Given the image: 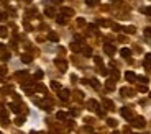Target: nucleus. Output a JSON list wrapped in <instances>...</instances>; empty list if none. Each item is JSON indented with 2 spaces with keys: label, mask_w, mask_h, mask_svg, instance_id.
<instances>
[{
  "label": "nucleus",
  "mask_w": 151,
  "mask_h": 134,
  "mask_svg": "<svg viewBox=\"0 0 151 134\" xmlns=\"http://www.w3.org/2000/svg\"><path fill=\"white\" fill-rule=\"evenodd\" d=\"M21 60H23L25 64H28V62H31V60H33V57L28 56V54H23V56H21Z\"/></svg>",
  "instance_id": "9d476101"
},
{
  "label": "nucleus",
  "mask_w": 151,
  "mask_h": 134,
  "mask_svg": "<svg viewBox=\"0 0 151 134\" xmlns=\"http://www.w3.org/2000/svg\"><path fill=\"white\" fill-rule=\"evenodd\" d=\"M112 2H115V0H112Z\"/></svg>",
  "instance_id": "ea45409f"
},
{
  "label": "nucleus",
  "mask_w": 151,
  "mask_h": 134,
  "mask_svg": "<svg viewBox=\"0 0 151 134\" xmlns=\"http://www.w3.org/2000/svg\"><path fill=\"white\" fill-rule=\"evenodd\" d=\"M138 90H140V92H146V87H144V85H141V87L138 88Z\"/></svg>",
  "instance_id": "c9c22d12"
},
{
  "label": "nucleus",
  "mask_w": 151,
  "mask_h": 134,
  "mask_svg": "<svg viewBox=\"0 0 151 134\" xmlns=\"http://www.w3.org/2000/svg\"><path fill=\"white\" fill-rule=\"evenodd\" d=\"M56 118H58V119H66V118H68V113H64V111H58Z\"/></svg>",
  "instance_id": "9b49d317"
},
{
  "label": "nucleus",
  "mask_w": 151,
  "mask_h": 134,
  "mask_svg": "<svg viewBox=\"0 0 151 134\" xmlns=\"http://www.w3.org/2000/svg\"><path fill=\"white\" fill-rule=\"evenodd\" d=\"M82 54H84L86 57H90V56H92V49H90V47H84V49H82Z\"/></svg>",
  "instance_id": "1a4fd4ad"
},
{
  "label": "nucleus",
  "mask_w": 151,
  "mask_h": 134,
  "mask_svg": "<svg viewBox=\"0 0 151 134\" xmlns=\"http://www.w3.org/2000/svg\"><path fill=\"white\" fill-rule=\"evenodd\" d=\"M53 2H58V3H61V2H63V0H53Z\"/></svg>",
  "instance_id": "e433bc0d"
},
{
  "label": "nucleus",
  "mask_w": 151,
  "mask_h": 134,
  "mask_svg": "<svg viewBox=\"0 0 151 134\" xmlns=\"http://www.w3.org/2000/svg\"><path fill=\"white\" fill-rule=\"evenodd\" d=\"M146 62H149V64H151V52H148V54H146Z\"/></svg>",
  "instance_id": "7c9ffc66"
},
{
  "label": "nucleus",
  "mask_w": 151,
  "mask_h": 134,
  "mask_svg": "<svg viewBox=\"0 0 151 134\" xmlns=\"http://www.w3.org/2000/svg\"><path fill=\"white\" fill-rule=\"evenodd\" d=\"M8 34V31H7V28L5 26H0V38H5V36Z\"/></svg>",
  "instance_id": "f8f14e48"
},
{
  "label": "nucleus",
  "mask_w": 151,
  "mask_h": 134,
  "mask_svg": "<svg viewBox=\"0 0 151 134\" xmlns=\"http://www.w3.org/2000/svg\"><path fill=\"white\" fill-rule=\"evenodd\" d=\"M120 54H122V56H123L125 59H130V56H131V51L128 49V47H122V49H120Z\"/></svg>",
  "instance_id": "20e7f679"
},
{
  "label": "nucleus",
  "mask_w": 151,
  "mask_h": 134,
  "mask_svg": "<svg viewBox=\"0 0 151 134\" xmlns=\"http://www.w3.org/2000/svg\"><path fill=\"white\" fill-rule=\"evenodd\" d=\"M107 124L110 126V127H115V126H117V121L113 119V118H108V119H107Z\"/></svg>",
  "instance_id": "4468645a"
},
{
  "label": "nucleus",
  "mask_w": 151,
  "mask_h": 134,
  "mask_svg": "<svg viewBox=\"0 0 151 134\" xmlns=\"http://www.w3.org/2000/svg\"><path fill=\"white\" fill-rule=\"evenodd\" d=\"M144 34H146L148 38H151V28H146V29H144Z\"/></svg>",
  "instance_id": "c756f323"
},
{
  "label": "nucleus",
  "mask_w": 151,
  "mask_h": 134,
  "mask_svg": "<svg viewBox=\"0 0 151 134\" xmlns=\"http://www.w3.org/2000/svg\"><path fill=\"white\" fill-rule=\"evenodd\" d=\"M120 113H122V116L125 119H131V111H130L128 108H122V109H120Z\"/></svg>",
  "instance_id": "7ed1b4c3"
},
{
  "label": "nucleus",
  "mask_w": 151,
  "mask_h": 134,
  "mask_svg": "<svg viewBox=\"0 0 151 134\" xmlns=\"http://www.w3.org/2000/svg\"><path fill=\"white\" fill-rule=\"evenodd\" d=\"M25 2H31V0H25Z\"/></svg>",
  "instance_id": "4c0bfd02"
},
{
  "label": "nucleus",
  "mask_w": 151,
  "mask_h": 134,
  "mask_svg": "<svg viewBox=\"0 0 151 134\" xmlns=\"http://www.w3.org/2000/svg\"><path fill=\"white\" fill-rule=\"evenodd\" d=\"M87 105H89V109H94V111H99V114H102V111H100V106H99V103L97 101H95V100H90L89 103H87Z\"/></svg>",
  "instance_id": "f257e3e1"
},
{
  "label": "nucleus",
  "mask_w": 151,
  "mask_h": 134,
  "mask_svg": "<svg viewBox=\"0 0 151 134\" xmlns=\"http://www.w3.org/2000/svg\"><path fill=\"white\" fill-rule=\"evenodd\" d=\"M44 13H46L48 16H54V11H53L51 8H46V10H44Z\"/></svg>",
  "instance_id": "a878e982"
},
{
  "label": "nucleus",
  "mask_w": 151,
  "mask_h": 134,
  "mask_svg": "<svg viewBox=\"0 0 151 134\" xmlns=\"http://www.w3.org/2000/svg\"><path fill=\"white\" fill-rule=\"evenodd\" d=\"M5 18H7V15H5V13H0V21H3Z\"/></svg>",
  "instance_id": "72a5a7b5"
},
{
  "label": "nucleus",
  "mask_w": 151,
  "mask_h": 134,
  "mask_svg": "<svg viewBox=\"0 0 151 134\" xmlns=\"http://www.w3.org/2000/svg\"><path fill=\"white\" fill-rule=\"evenodd\" d=\"M104 105L107 106V109H113V103L110 100H104Z\"/></svg>",
  "instance_id": "2eb2a0df"
},
{
  "label": "nucleus",
  "mask_w": 151,
  "mask_h": 134,
  "mask_svg": "<svg viewBox=\"0 0 151 134\" xmlns=\"http://www.w3.org/2000/svg\"><path fill=\"white\" fill-rule=\"evenodd\" d=\"M0 118L3 119V123H7V111H5V109H2V111H0Z\"/></svg>",
  "instance_id": "aec40b11"
},
{
  "label": "nucleus",
  "mask_w": 151,
  "mask_h": 134,
  "mask_svg": "<svg viewBox=\"0 0 151 134\" xmlns=\"http://www.w3.org/2000/svg\"><path fill=\"white\" fill-rule=\"evenodd\" d=\"M143 13H146V15H151V7H146V8H143Z\"/></svg>",
  "instance_id": "bb28decb"
},
{
  "label": "nucleus",
  "mask_w": 151,
  "mask_h": 134,
  "mask_svg": "<svg viewBox=\"0 0 151 134\" xmlns=\"http://www.w3.org/2000/svg\"><path fill=\"white\" fill-rule=\"evenodd\" d=\"M23 123H25V119H23V118H16V119H15V124H16V126H21Z\"/></svg>",
  "instance_id": "5701e85b"
},
{
  "label": "nucleus",
  "mask_w": 151,
  "mask_h": 134,
  "mask_svg": "<svg viewBox=\"0 0 151 134\" xmlns=\"http://www.w3.org/2000/svg\"><path fill=\"white\" fill-rule=\"evenodd\" d=\"M59 98H61V100H68L69 98V90H61V92H59Z\"/></svg>",
  "instance_id": "423d86ee"
},
{
  "label": "nucleus",
  "mask_w": 151,
  "mask_h": 134,
  "mask_svg": "<svg viewBox=\"0 0 151 134\" xmlns=\"http://www.w3.org/2000/svg\"><path fill=\"white\" fill-rule=\"evenodd\" d=\"M51 88L53 90H61V85H59L58 82H51Z\"/></svg>",
  "instance_id": "a211bd4d"
},
{
  "label": "nucleus",
  "mask_w": 151,
  "mask_h": 134,
  "mask_svg": "<svg viewBox=\"0 0 151 134\" xmlns=\"http://www.w3.org/2000/svg\"><path fill=\"white\" fill-rule=\"evenodd\" d=\"M86 3L89 5V7H94V5L99 3V0H86Z\"/></svg>",
  "instance_id": "412c9836"
},
{
  "label": "nucleus",
  "mask_w": 151,
  "mask_h": 134,
  "mask_svg": "<svg viewBox=\"0 0 151 134\" xmlns=\"http://www.w3.org/2000/svg\"><path fill=\"white\" fill-rule=\"evenodd\" d=\"M51 41H58V34H54V33H49V36H48Z\"/></svg>",
  "instance_id": "b1692460"
},
{
  "label": "nucleus",
  "mask_w": 151,
  "mask_h": 134,
  "mask_svg": "<svg viewBox=\"0 0 151 134\" xmlns=\"http://www.w3.org/2000/svg\"><path fill=\"white\" fill-rule=\"evenodd\" d=\"M113 134H118V132H113Z\"/></svg>",
  "instance_id": "58836bf2"
},
{
  "label": "nucleus",
  "mask_w": 151,
  "mask_h": 134,
  "mask_svg": "<svg viewBox=\"0 0 151 134\" xmlns=\"http://www.w3.org/2000/svg\"><path fill=\"white\" fill-rule=\"evenodd\" d=\"M125 78H126L128 82H131V80H135V78H136V75H135V74H133L131 70H128V72L125 74Z\"/></svg>",
  "instance_id": "6e6552de"
},
{
  "label": "nucleus",
  "mask_w": 151,
  "mask_h": 134,
  "mask_svg": "<svg viewBox=\"0 0 151 134\" xmlns=\"http://www.w3.org/2000/svg\"><path fill=\"white\" fill-rule=\"evenodd\" d=\"M104 51H105V54L112 56V54H115V46H112V44H104Z\"/></svg>",
  "instance_id": "f03ea898"
},
{
  "label": "nucleus",
  "mask_w": 151,
  "mask_h": 134,
  "mask_svg": "<svg viewBox=\"0 0 151 134\" xmlns=\"http://www.w3.org/2000/svg\"><path fill=\"white\" fill-rule=\"evenodd\" d=\"M94 60H95V64H99V65H100V64H102V59H100V57H95V59H94Z\"/></svg>",
  "instance_id": "473e14b6"
},
{
  "label": "nucleus",
  "mask_w": 151,
  "mask_h": 134,
  "mask_svg": "<svg viewBox=\"0 0 151 134\" xmlns=\"http://www.w3.org/2000/svg\"><path fill=\"white\" fill-rule=\"evenodd\" d=\"M107 88H108V90H113V88H115V83H113V80H107Z\"/></svg>",
  "instance_id": "6ab92c4d"
},
{
  "label": "nucleus",
  "mask_w": 151,
  "mask_h": 134,
  "mask_svg": "<svg viewBox=\"0 0 151 134\" xmlns=\"http://www.w3.org/2000/svg\"><path fill=\"white\" fill-rule=\"evenodd\" d=\"M125 33L133 34V33H135V28H133V26H126V28H125Z\"/></svg>",
  "instance_id": "4be33fe9"
},
{
  "label": "nucleus",
  "mask_w": 151,
  "mask_h": 134,
  "mask_svg": "<svg viewBox=\"0 0 151 134\" xmlns=\"http://www.w3.org/2000/svg\"><path fill=\"white\" fill-rule=\"evenodd\" d=\"M133 124H135L136 127H144V119H143V118H136V119L133 121Z\"/></svg>",
  "instance_id": "39448f33"
},
{
  "label": "nucleus",
  "mask_w": 151,
  "mask_h": 134,
  "mask_svg": "<svg viewBox=\"0 0 151 134\" xmlns=\"http://www.w3.org/2000/svg\"><path fill=\"white\" fill-rule=\"evenodd\" d=\"M56 65H59V67H61V70H66V62H64V60H59V59H56Z\"/></svg>",
  "instance_id": "ddd939ff"
},
{
  "label": "nucleus",
  "mask_w": 151,
  "mask_h": 134,
  "mask_svg": "<svg viewBox=\"0 0 151 134\" xmlns=\"http://www.w3.org/2000/svg\"><path fill=\"white\" fill-rule=\"evenodd\" d=\"M90 85H92L94 88H99V87H100V83H99V80H95V78H92V80H90Z\"/></svg>",
  "instance_id": "f3484780"
},
{
  "label": "nucleus",
  "mask_w": 151,
  "mask_h": 134,
  "mask_svg": "<svg viewBox=\"0 0 151 134\" xmlns=\"http://www.w3.org/2000/svg\"><path fill=\"white\" fill-rule=\"evenodd\" d=\"M84 23H86V21H84L82 18H79V20H77V25H84Z\"/></svg>",
  "instance_id": "f704fd0d"
},
{
  "label": "nucleus",
  "mask_w": 151,
  "mask_h": 134,
  "mask_svg": "<svg viewBox=\"0 0 151 134\" xmlns=\"http://www.w3.org/2000/svg\"><path fill=\"white\" fill-rule=\"evenodd\" d=\"M71 47H72V51H79V46L77 44H71Z\"/></svg>",
  "instance_id": "2f4dec72"
},
{
  "label": "nucleus",
  "mask_w": 151,
  "mask_h": 134,
  "mask_svg": "<svg viewBox=\"0 0 151 134\" xmlns=\"http://www.w3.org/2000/svg\"><path fill=\"white\" fill-rule=\"evenodd\" d=\"M56 21L59 23V25H66V23H68V18H66L64 15H59V16H56Z\"/></svg>",
  "instance_id": "0eeeda50"
},
{
  "label": "nucleus",
  "mask_w": 151,
  "mask_h": 134,
  "mask_svg": "<svg viewBox=\"0 0 151 134\" xmlns=\"http://www.w3.org/2000/svg\"><path fill=\"white\" fill-rule=\"evenodd\" d=\"M10 109H12L13 113H18V111H20V108H18L16 105H10Z\"/></svg>",
  "instance_id": "393cba45"
},
{
  "label": "nucleus",
  "mask_w": 151,
  "mask_h": 134,
  "mask_svg": "<svg viewBox=\"0 0 151 134\" xmlns=\"http://www.w3.org/2000/svg\"><path fill=\"white\" fill-rule=\"evenodd\" d=\"M63 15H74V10L72 8H63Z\"/></svg>",
  "instance_id": "dca6fc26"
},
{
  "label": "nucleus",
  "mask_w": 151,
  "mask_h": 134,
  "mask_svg": "<svg viewBox=\"0 0 151 134\" xmlns=\"http://www.w3.org/2000/svg\"><path fill=\"white\" fill-rule=\"evenodd\" d=\"M136 78H138V80H140L141 83H146V82H148V78H146V77H136Z\"/></svg>",
  "instance_id": "c85d7f7f"
},
{
  "label": "nucleus",
  "mask_w": 151,
  "mask_h": 134,
  "mask_svg": "<svg viewBox=\"0 0 151 134\" xmlns=\"http://www.w3.org/2000/svg\"><path fill=\"white\" fill-rule=\"evenodd\" d=\"M35 77H36V78H41V77H43V70H38V72L35 74Z\"/></svg>",
  "instance_id": "cd10ccee"
}]
</instances>
